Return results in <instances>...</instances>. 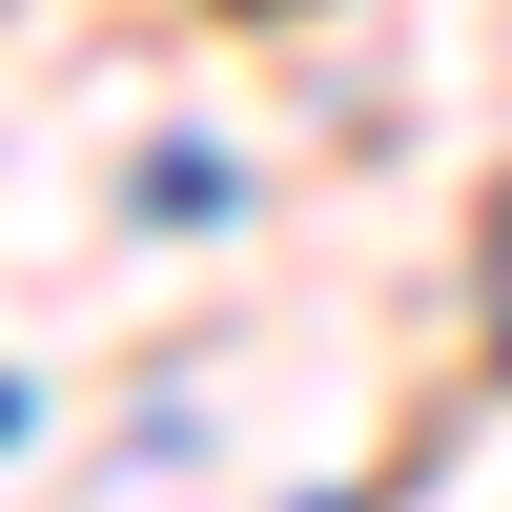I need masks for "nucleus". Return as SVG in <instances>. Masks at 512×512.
Here are the masks:
<instances>
[{"label": "nucleus", "instance_id": "f257e3e1", "mask_svg": "<svg viewBox=\"0 0 512 512\" xmlns=\"http://www.w3.org/2000/svg\"><path fill=\"white\" fill-rule=\"evenodd\" d=\"M0 451H21V390H0Z\"/></svg>", "mask_w": 512, "mask_h": 512}]
</instances>
